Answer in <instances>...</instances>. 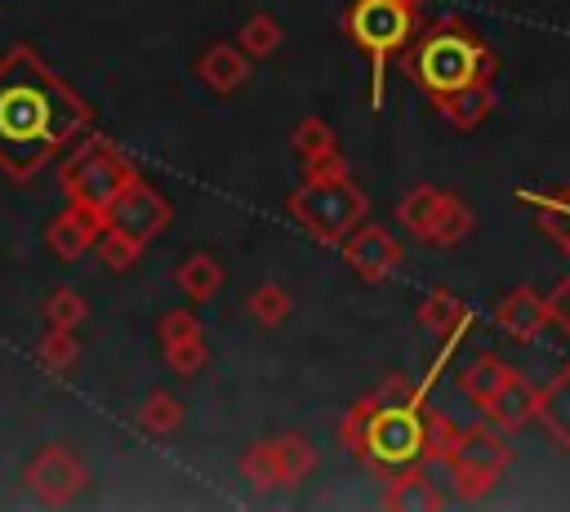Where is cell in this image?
<instances>
[{
  "label": "cell",
  "instance_id": "obj_15",
  "mask_svg": "<svg viewBox=\"0 0 570 512\" xmlns=\"http://www.w3.org/2000/svg\"><path fill=\"white\" fill-rule=\"evenodd\" d=\"M383 508H396V512H428V508H445V494H441L436 481L428 476V463H414V467L387 472Z\"/></svg>",
  "mask_w": 570,
  "mask_h": 512
},
{
  "label": "cell",
  "instance_id": "obj_21",
  "mask_svg": "<svg viewBox=\"0 0 570 512\" xmlns=\"http://www.w3.org/2000/svg\"><path fill=\"white\" fill-rule=\"evenodd\" d=\"M419 325H428L436 334H454V329H468L472 325V307L459 294H450V289L436 285V289H428L419 298Z\"/></svg>",
  "mask_w": 570,
  "mask_h": 512
},
{
  "label": "cell",
  "instance_id": "obj_2",
  "mask_svg": "<svg viewBox=\"0 0 570 512\" xmlns=\"http://www.w3.org/2000/svg\"><path fill=\"white\" fill-rule=\"evenodd\" d=\"M441 365H445V356H436L428 378H419V383L392 374L383 387L352 401L343 414V427H338L347 454H356L361 463H370L379 472H401L414 463H441V450L454 432L428 405V392H432V378Z\"/></svg>",
  "mask_w": 570,
  "mask_h": 512
},
{
  "label": "cell",
  "instance_id": "obj_34",
  "mask_svg": "<svg viewBox=\"0 0 570 512\" xmlns=\"http://www.w3.org/2000/svg\"><path fill=\"white\" fill-rule=\"evenodd\" d=\"M548 298H552V316H557V325H566V329H570V276H566Z\"/></svg>",
  "mask_w": 570,
  "mask_h": 512
},
{
  "label": "cell",
  "instance_id": "obj_13",
  "mask_svg": "<svg viewBox=\"0 0 570 512\" xmlns=\"http://www.w3.org/2000/svg\"><path fill=\"white\" fill-rule=\"evenodd\" d=\"M481 419L490 423V427H499L503 436L508 432H517V427H525L530 419H539V387L525 378V374H508L503 378V387L481 405Z\"/></svg>",
  "mask_w": 570,
  "mask_h": 512
},
{
  "label": "cell",
  "instance_id": "obj_33",
  "mask_svg": "<svg viewBox=\"0 0 570 512\" xmlns=\"http://www.w3.org/2000/svg\"><path fill=\"white\" fill-rule=\"evenodd\" d=\"M205 361H209L205 334H200V338H187V343H169V347H165V365H169L174 374H196Z\"/></svg>",
  "mask_w": 570,
  "mask_h": 512
},
{
  "label": "cell",
  "instance_id": "obj_35",
  "mask_svg": "<svg viewBox=\"0 0 570 512\" xmlns=\"http://www.w3.org/2000/svg\"><path fill=\"white\" fill-rule=\"evenodd\" d=\"M423 4H428V0H423Z\"/></svg>",
  "mask_w": 570,
  "mask_h": 512
},
{
  "label": "cell",
  "instance_id": "obj_29",
  "mask_svg": "<svg viewBox=\"0 0 570 512\" xmlns=\"http://www.w3.org/2000/svg\"><path fill=\"white\" fill-rule=\"evenodd\" d=\"M178 423H183V405H178V396H169V392H151V396L142 401V410H138V427H142L147 436H169Z\"/></svg>",
  "mask_w": 570,
  "mask_h": 512
},
{
  "label": "cell",
  "instance_id": "obj_6",
  "mask_svg": "<svg viewBox=\"0 0 570 512\" xmlns=\"http://www.w3.org/2000/svg\"><path fill=\"white\" fill-rule=\"evenodd\" d=\"M134 178H138L134 160H129L111 138H102V134H89V138L58 165V183H62L67 205H80V209H89V214L102 218V223H107L111 200H116Z\"/></svg>",
  "mask_w": 570,
  "mask_h": 512
},
{
  "label": "cell",
  "instance_id": "obj_30",
  "mask_svg": "<svg viewBox=\"0 0 570 512\" xmlns=\"http://www.w3.org/2000/svg\"><path fill=\"white\" fill-rule=\"evenodd\" d=\"M40 312H45V325L76 329V325L85 321V312H89V307H85V298H80L76 289H67V285H62V289H53V294L45 298V307H40Z\"/></svg>",
  "mask_w": 570,
  "mask_h": 512
},
{
  "label": "cell",
  "instance_id": "obj_14",
  "mask_svg": "<svg viewBox=\"0 0 570 512\" xmlns=\"http://www.w3.org/2000/svg\"><path fill=\"white\" fill-rule=\"evenodd\" d=\"M102 218H94L89 209H80V205H67L49 227H45V240H49V249L58 254V258H80V254H89L94 245H98V236H102Z\"/></svg>",
  "mask_w": 570,
  "mask_h": 512
},
{
  "label": "cell",
  "instance_id": "obj_9",
  "mask_svg": "<svg viewBox=\"0 0 570 512\" xmlns=\"http://www.w3.org/2000/svg\"><path fill=\"white\" fill-rule=\"evenodd\" d=\"M169 200L138 174L116 200H111V209H107V227L111 232H120L125 240H134L138 249H147L165 227H169Z\"/></svg>",
  "mask_w": 570,
  "mask_h": 512
},
{
  "label": "cell",
  "instance_id": "obj_12",
  "mask_svg": "<svg viewBox=\"0 0 570 512\" xmlns=\"http://www.w3.org/2000/svg\"><path fill=\"white\" fill-rule=\"evenodd\" d=\"M552 321H557V316H552V298H548V294H534L530 285H517V289H508V294L494 303V325H499L508 338H517V343L539 338Z\"/></svg>",
  "mask_w": 570,
  "mask_h": 512
},
{
  "label": "cell",
  "instance_id": "obj_26",
  "mask_svg": "<svg viewBox=\"0 0 570 512\" xmlns=\"http://www.w3.org/2000/svg\"><path fill=\"white\" fill-rule=\"evenodd\" d=\"M441 196H445V187H414V191H405V196H401V205H396L401 227H405V232H414V236H423V232H428V223H432V218H436V209H441Z\"/></svg>",
  "mask_w": 570,
  "mask_h": 512
},
{
  "label": "cell",
  "instance_id": "obj_23",
  "mask_svg": "<svg viewBox=\"0 0 570 512\" xmlns=\"http://www.w3.org/2000/svg\"><path fill=\"white\" fill-rule=\"evenodd\" d=\"M174 280H178V289H183L191 303H205V298L218 294V285H223V267H218V258H209V254H187V258L178 263Z\"/></svg>",
  "mask_w": 570,
  "mask_h": 512
},
{
  "label": "cell",
  "instance_id": "obj_24",
  "mask_svg": "<svg viewBox=\"0 0 570 512\" xmlns=\"http://www.w3.org/2000/svg\"><path fill=\"white\" fill-rule=\"evenodd\" d=\"M289 147L298 151L303 165H316V160H325V156L338 151V138H334L330 120H321V116H303V120L294 125V134H289Z\"/></svg>",
  "mask_w": 570,
  "mask_h": 512
},
{
  "label": "cell",
  "instance_id": "obj_1",
  "mask_svg": "<svg viewBox=\"0 0 570 512\" xmlns=\"http://www.w3.org/2000/svg\"><path fill=\"white\" fill-rule=\"evenodd\" d=\"M89 125V102L31 45L0 53V174L36 178Z\"/></svg>",
  "mask_w": 570,
  "mask_h": 512
},
{
  "label": "cell",
  "instance_id": "obj_20",
  "mask_svg": "<svg viewBox=\"0 0 570 512\" xmlns=\"http://www.w3.org/2000/svg\"><path fill=\"white\" fill-rule=\"evenodd\" d=\"M512 374V365H503L494 352H476L459 374H454V383H459V392L481 410L499 387H503V378Z\"/></svg>",
  "mask_w": 570,
  "mask_h": 512
},
{
  "label": "cell",
  "instance_id": "obj_32",
  "mask_svg": "<svg viewBox=\"0 0 570 512\" xmlns=\"http://www.w3.org/2000/svg\"><path fill=\"white\" fill-rule=\"evenodd\" d=\"M156 334H160V347H169V343H187V338H200L205 329H200V321H196L187 307H174V312H165V316L156 321Z\"/></svg>",
  "mask_w": 570,
  "mask_h": 512
},
{
  "label": "cell",
  "instance_id": "obj_4",
  "mask_svg": "<svg viewBox=\"0 0 570 512\" xmlns=\"http://www.w3.org/2000/svg\"><path fill=\"white\" fill-rule=\"evenodd\" d=\"M370 200L356 187L347 160L334 151L316 165H303V183L289 191V218L316 240V245H343V236L365 223Z\"/></svg>",
  "mask_w": 570,
  "mask_h": 512
},
{
  "label": "cell",
  "instance_id": "obj_5",
  "mask_svg": "<svg viewBox=\"0 0 570 512\" xmlns=\"http://www.w3.org/2000/svg\"><path fill=\"white\" fill-rule=\"evenodd\" d=\"M423 0H352L343 13L347 40L370 58V102H383V71L387 58H401L419 31Z\"/></svg>",
  "mask_w": 570,
  "mask_h": 512
},
{
  "label": "cell",
  "instance_id": "obj_7",
  "mask_svg": "<svg viewBox=\"0 0 570 512\" xmlns=\"http://www.w3.org/2000/svg\"><path fill=\"white\" fill-rule=\"evenodd\" d=\"M508 463H512V445L503 441L499 427H490V423L481 419V423H472V427H454V432H450V441H445L436 467L450 472L454 499L472 503V499H485V494L499 485V476L508 472Z\"/></svg>",
  "mask_w": 570,
  "mask_h": 512
},
{
  "label": "cell",
  "instance_id": "obj_8",
  "mask_svg": "<svg viewBox=\"0 0 570 512\" xmlns=\"http://www.w3.org/2000/svg\"><path fill=\"white\" fill-rule=\"evenodd\" d=\"M316 467V450L307 436L285 432V436H267L258 445H249L240 454V476L254 481L258 490H281V485H298L307 472Z\"/></svg>",
  "mask_w": 570,
  "mask_h": 512
},
{
  "label": "cell",
  "instance_id": "obj_18",
  "mask_svg": "<svg viewBox=\"0 0 570 512\" xmlns=\"http://www.w3.org/2000/svg\"><path fill=\"white\" fill-rule=\"evenodd\" d=\"M539 423L548 427V436L557 441V450L570 454V361L539 392Z\"/></svg>",
  "mask_w": 570,
  "mask_h": 512
},
{
  "label": "cell",
  "instance_id": "obj_3",
  "mask_svg": "<svg viewBox=\"0 0 570 512\" xmlns=\"http://www.w3.org/2000/svg\"><path fill=\"white\" fill-rule=\"evenodd\" d=\"M401 58H405V71L414 76V85L428 93V102L445 98L454 89H468L476 80H494V71H499V58L463 18L432 22L419 40H410V49Z\"/></svg>",
  "mask_w": 570,
  "mask_h": 512
},
{
  "label": "cell",
  "instance_id": "obj_11",
  "mask_svg": "<svg viewBox=\"0 0 570 512\" xmlns=\"http://www.w3.org/2000/svg\"><path fill=\"white\" fill-rule=\"evenodd\" d=\"M22 481H27V490L40 499V503H71L76 494H80V485H85V463L67 450V445H45L31 463H27V472H22Z\"/></svg>",
  "mask_w": 570,
  "mask_h": 512
},
{
  "label": "cell",
  "instance_id": "obj_28",
  "mask_svg": "<svg viewBox=\"0 0 570 512\" xmlns=\"http://www.w3.org/2000/svg\"><path fill=\"white\" fill-rule=\"evenodd\" d=\"M236 45L249 53V58H267L281 49V22L272 13H249L236 31Z\"/></svg>",
  "mask_w": 570,
  "mask_h": 512
},
{
  "label": "cell",
  "instance_id": "obj_10",
  "mask_svg": "<svg viewBox=\"0 0 570 512\" xmlns=\"http://www.w3.org/2000/svg\"><path fill=\"white\" fill-rule=\"evenodd\" d=\"M338 254H343V263L352 267V276L361 280V285H379V280H387L396 267H401V240L387 232V227H379V223H356L347 236H343V245H338Z\"/></svg>",
  "mask_w": 570,
  "mask_h": 512
},
{
  "label": "cell",
  "instance_id": "obj_27",
  "mask_svg": "<svg viewBox=\"0 0 570 512\" xmlns=\"http://www.w3.org/2000/svg\"><path fill=\"white\" fill-rule=\"evenodd\" d=\"M76 356H80V338H76V329H58V325H49L45 338L36 343V361H40L49 374H67V370L76 365Z\"/></svg>",
  "mask_w": 570,
  "mask_h": 512
},
{
  "label": "cell",
  "instance_id": "obj_16",
  "mask_svg": "<svg viewBox=\"0 0 570 512\" xmlns=\"http://www.w3.org/2000/svg\"><path fill=\"white\" fill-rule=\"evenodd\" d=\"M249 76V53L240 45H209L200 58H196V80L214 93H232L240 89V80Z\"/></svg>",
  "mask_w": 570,
  "mask_h": 512
},
{
  "label": "cell",
  "instance_id": "obj_17",
  "mask_svg": "<svg viewBox=\"0 0 570 512\" xmlns=\"http://www.w3.org/2000/svg\"><path fill=\"white\" fill-rule=\"evenodd\" d=\"M490 107H494V80H476V85H468V89H454V93H445V98H432V111L445 120V125H454V129H476L485 116H490Z\"/></svg>",
  "mask_w": 570,
  "mask_h": 512
},
{
  "label": "cell",
  "instance_id": "obj_19",
  "mask_svg": "<svg viewBox=\"0 0 570 512\" xmlns=\"http://www.w3.org/2000/svg\"><path fill=\"white\" fill-rule=\"evenodd\" d=\"M472 227H476V218H472V209L463 205V196H459V191H445L436 218L428 223V232H423L419 240L432 245V249H454Z\"/></svg>",
  "mask_w": 570,
  "mask_h": 512
},
{
  "label": "cell",
  "instance_id": "obj_22",
  "mask_svg": "<svg viewBox=\"0 0 570 512\" xmlns=\"http://www.w3.org/2000/svg\"><path fill=\"white\" fill-rule=\"evenodd\" d=\"M525 209L539 214V223L552 232V240L570 254V187L566 191H517Z\"/></svg>",
  "mask_w": 570,
  "mask_h": 512
},
{
  "label": "cell",
  "instance_id": "obj_25",
  "mask_svg": "<svg viewBox=\"0 0 570 512\" xmlns=\"http://www.w3.org/2000/svg\"><path fill=\"white\" fill-rule=\"evenodd\" d=\"M289 289L285 285H276V280H263L258 289H249V298H245V312H249V321H258L263 329H276L285 316H289Z\"/></svg>",
  "mask_w": 570,
  "mask_h": 512
},
{
  "label": "cell",
  "instance_id": "obj_31",
  "mask_svg": "<svg viewBox=\"0 0 570 512\" xmlns=\"http://www.w3.org/2000/svg\"><path fill=\"white\" fill-rule=\"evenodd\" d=\"M98 258H102V267H111V272H125V267H134L138 263V245L134 240H125L120 232H111V227H102V236H98Z\"/></svg>",
  "mask_w": 570,
  "mask_h": 512
}]
</instances>
